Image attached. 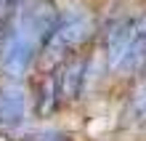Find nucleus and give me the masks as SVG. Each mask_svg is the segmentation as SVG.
I'll return each instance as SVG.
<instances>
[{
  "label": "nucleus",
  "instance_id": "6e6552de",
  "mask_svg": "<svg viewBox=\"0 0 146 141\" xmlns=\"http://www.w3.org/2000/svg\"><path fill=\"white\" fill-rule=\"evenodd\" d=\"M35 138L32 141H66L64 133H56V130H37V133H32Z\"/></svg>",
  "mask_w": 146,
  "mask_h": 141
},
{
  "label": "nucleus",
  "instance_id": "20e7f679",
  "mask_svg": "<svg viewBox=\"0 0 146 141\" xmlns=\"http://www.w3.org/2000/svg\"><path fill=\"white\" fill-rule=\"evenodd\" d=\"M27 117V93L19 83L0 88V128H19Z\"/></svg>",
  "mask_w": 146,
  "mask_h": 141
},
{
  "label": "nucleus",
  "instance_id": "f257e3e1",
  "mask_svg": "<svg viewBox=\"0 0 146 141\" xmlns=\"http://www.w3.org/2000/svg\"><path fill=\"white\" fill-rule=\"evenodd\" d=\"M93 29V19L90 13L85 11V8H66V11H61L56 16V24L53 29H50L48 40H45V56L48 59H58L64 53H69L72 48H77L80 43L88 40V35Z\"/></svg>",
  "mask_w": 146,
  "mask_h": 141
},
{
  "label": "nucleus",
  "instance_id": "39448f33",
  "mask_svg": "<svg viewBox=\"0 0 146 141\" xmlns=\"http://www.w3.org/2000/svg\"><path fill=\"white\" fill-rule=\"evenodd\" d=\"M58 72V91H61V99L66 101H77L82 96L85 80H88V61L82 56H72L69 61H64Z\"/></svg>",
  "mask_w": 146,
  "mask_h": 141
},
{
  "label": "nucleus",
  "instance_id": "f03ea898",
  "mask_svg": "<svg viewBox=\"0 0 146 141\" xmlns=\"http://www.w3.org/2000/svg\"><path fill=\"white\" fill-rule=\"evenodd\" d=\"M37 48L40 45L32 35H27L16 24H11V32H8V37L3 43V51H0V67H3V72L8 77H21L29 69Z\"/></svg>",
  "mask_w": 146,
  "mask_h": 141
},
{
  "label": "nucleus",
  "instance_id": "423d86ee",
  "mask_svg": "<svg viewBox=\"0 0 146 141\" xmlns=\"http://www.w3.org/2000/svg\"><path fill=\"white\" fill-rule=\"evenodd\" d=\"M58 101H61V91H58V72L53 69V72L45 75V77H42V83H40L37 112L42 114V117H48V114L58 107Z\"/></svg>",
  "mask_w": 146,
  "mask_h": 141
},
{
  "label": "nucleus",
  "instance_id": "0eeeda50",
  "mask_svg": "<svg viewBox=\"0 0 146 141\" xmlns=\"http://www.w3.org/2000/svg\"><path fill=\"white\" fill-rule=\"evenodd\" d=\"M21 8H24V0H0V24H13Z\"/></svg>",
  "mask_w": 146,
  "mask_h": 141
},
{
  "label": "nucleus",
  "instance_id": "7ed1b4c3",
  "mask_svg": "<svg viewBox=\"0 0 146 141\" xmlns=\"http://www.w3.org/2000/svg\"><path fill=\"white\" fill-rule=\"evenodd\" d=\"M138 24H141V19L130 16V19L117 21L114 27H111L109 40H106V64H109V69H114V72H117V69L122 67V61H125V56H127V51H130L133 40H135Z\"/></svg>",
  "mask_w": 146,
  "mask_h": 141
}]
</instances>
